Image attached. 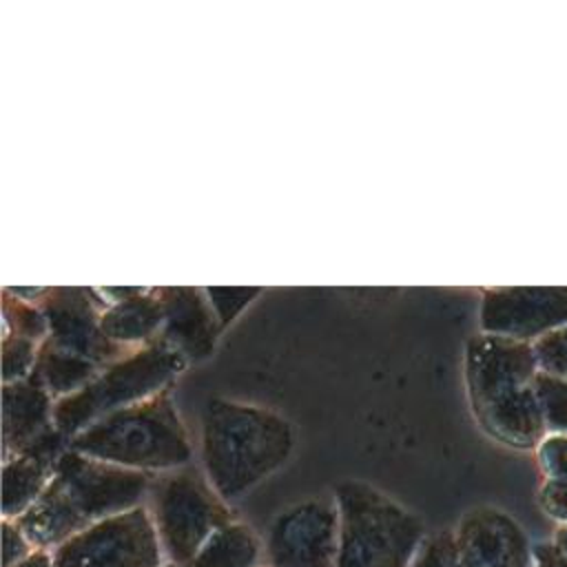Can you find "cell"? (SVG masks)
<instances>
[{
  "instance_id": "3",
  "label": "cell",
  "mask_w": 567,
  "mask_h": 567,
  "mask_svg": "<svg viewBox=\"0 0 567 567\" xmlns=\"http://www.w3.org/2000/svg\"><path fill=\"white\" fill-rule=\"evenodd\" d=\"M295 450L292 423L264 405L213 396L202 412V467L233 503L275 474Z\"/></svg>"
},
{
  "instance_id": "5",
  "label": "cell",
  "mask_w": 567,
  "mask_h": 567,
  "mask_svg": "<svg viewBox=\"0 0 567 567\" xmlns=\"http://www.w3.org/2000/svg\"><path fill=\"white\" fill-rule=\"evenodd\" d=\"M341 516L337 567H410L425 527L403 505L363 481H343L334 489Z\"/></svg>"
},
{
  "instance_id": "4",
  "label": "cell",
  "mask_w": 567,
  "mask_h": 567,
  "mask_svg": "<svg viewBox=\"0 0 567 567\" xmlns=\"http://www.w3.org/2000/svg\"><path fill=\"white\" fill-rule=\"evenodd\" d=\"M69 447L153 476L188 467L193 458L186 425L173 401V388L102 416L75 434Z\"/></svg>"
},
{
  "instance_id": "21",
  "label": "cell",
  "mask_w": 567,
  "mask_h": 567,
  "mask_svg": "<svg viewBox=\"0 0 567 567\" xmlns=\"http://www.w3.org/2000/svg\"><path fill=\"white\" fill-rule=\"evenodd\" d=\"M206 299L221 326V330L226 326H230L235 321V317L255 299L261 295V288H237V286H213V288H204Z\"/></svg>"
},
{
  "instance_id": "2",
  "label": "cell",
  "mask_w": 567,
  "mask_h": 567,
  "mask_svg": "<svg viewBox=\"0 0 567 567\" xmlns=\"http://www.w3.org/2000/svg\"><path fill=\"white\" fill-rule=\"evenodd\" d=\"M532 343L478 332L465 343L463 374L470 410L481 430L514 450H536L547 436L534 381Z\"/></svg>"
},
{
  "instance_id": "7",
  "label": "cell",
  "mask_w": 567,
  "mask_h": 567,
  "mask_svg": "<svg viewBox=\"0 0 567 567\" xmlns=\"http://www.w3.org/2000/svg\"><path fill=\"white\" fill-rule=\"evenodd\" d=\"M148 503L164 556L177 567H188L204 543L235 520L230 503L193 467L155 474Z\"/></svg>"
},
{
  "instance_id": "8",
  "label": "cell",
  "mask_w": 567,
  "mask_h": 567,
  "mask_svg": "<svg viewBox=\"0 0 567 567\" xmlns=\"http://www.w3.org/2000/svg\"><path fill=\"white\" fill-rule=\"evenodd\" d=\"M55 567H162L164 549L148 507L109 516L53 551Z\"/></svg>"
},
{
  "instance_id": "1",
  "label": "cell",
  "mask_w": 567,
  "mask_h": 567,
  "mask_svg": "<svg viewBox=\"0 0 567 567\" xmlns=\"http://www.w3.org/2000/svg\"><path fill=\"white\" fill-rule=\"evenodd\" d=\"M151 483L153 474L104 463L69 447L42 496L16 523L35 549L53 551L93 523L140 507Z\"/></svg>"
},
{
  "instance_id": "9",
  "label": "cell",
  "mask_w": 567,
  "mask_h": 567,
  "mask_svg": "<svg viewBox=\"0 0 567 567\" xmlns=\"http://www.w3.org/2000/svg\"><path fill=\"white\" fill-rule=\"evenodd\" d=\"M339 507L328 498L299 501L275 516L266 536L268 567H337Z\"/></svg>"
},
{
  "instance_id": "23",
  "label": "cell",
  "mask_w": 567,
  "mask_h": 567,
  "mask_svg": "<svg viewBox=\"0 0 567 567\" xmlns=\"http://www.w3.org/2000/svg\"><path fill=\"white\" fill-rule=\"evenodd\" d=\"M410 567H458L454 549V532H434L425 536Z\"/></svg>"
},
{
  "instance_id": "13",
  "label": "cell",
  "mask_w": 567,
  "mask_h": 567,
  "mask_svg": "<svg viewBox=\"0 0 567 567\" xmlns=\"http://www.w3.org/2000/svg\"><path fill=\"white\" fill-rule=\"evenodd\" d=\"M69 439L53 425L22 452L2 458V518H20L51 483Z\"/></svg>"
},
{
  "instance_id": "6",
  "label": "cell",
  "mask_w": 567,
  "mask_h": 567,
  "mask_svg": "<svg viewBox=\"0 0 567 567\" xmlns=\"http://www.w3.org/2000/svg\"><path fill=\"white\" fill-rule=\"evenodd\" d=\"M186 365L188 361L162 339L128 350L102 368L82 390L60 399L53 410V423L71 441L102 416L173 388Z\"/></svg>"
},
{
  "instance_id": "16",
  "label": "cell",
  "mask_w": 567,
  "mask_h": 567,
  "mask_svg": "<svg viewBox=\"0 0 567 567\" xmlns=\"http://www.w3.org/2000/svg\"><path fill=\"white\" fill-rule=\"evenodd\" d=\"M55 399L35 374L2 383V458H9L49 432L53 423Z\"/></svg>"
},
{
  "instance_id": "19",
  "label": "cell",
  "mask_w": 567,
  "mask_h": 567,
  "mask_svg": "<svg viewBox=\"0 0 567 567\" xmlns=\"http://www.w3.org/2000/svg\"><path fill=\"white\" fill-rule=\"evenodd\" d=\"M534 388L547 434H567V379L538 372Z\"/></svg>"
},
{
  "instance_id": "31",
  "label": "cell",
  "mask_w": 567,
  "mask_h": 567,
  "mask_svg": "<svg viewBox=\"0 0 567 567\" xmlns=\"http://www.w3.org/2000/svg\"><path fill=\"white\" fill-rule=\"evenodd\" d=\"M162 567H177V565H173V563H166V565H162Z\"/></svg>"
},
{
  "instance_id": "11",
  "label": "cell",
  "mask_w": 567,
  "mask_h": 567,
  "mask_svg": "<svg viewBox=\"0 0 567 567\" xmlns=\"http://www.w3.org/2000/svg\"><path fill=\"white\" fill-rule=\"evenodd\" d=\"M49 323L44 343L73 357L86 359L100 368H106L128 350L113 343L102 330L104 301L97 288L55 286L40 303Z\"/></svg>"
},
{
  "instance_id": "28",
  "label": "cell",
  "mask_w": 567,
  "mask_h": 567,
  "mask_svg": "<svg viewBox=\"0 0 567 567\" xmlns=\"http://www.w3.org/2000/svg\"><path fill=\"white\" fill-rule=\"evenodd\" d=\"M534 556H536V563H543L545 567H567V556L558 554L551 543L534 545Z\"/></svg>"
},
{
  "instance_id": "17",
  "label": "cell",
  "mask_w": 567,
  "mask_h": 567,
  "mask_svg": "<svg viewBox=\"0 0 567 567\" xmlns=\"http://www.w3.org/2000/svg\"><path fill=\"white\" fill-rule=\"evenodd\" d=\"M259 558L261 543L257 534L248 525L233 520L204 543L188 567H257Z\"/></svg>"
},
{
  "instance_id": "20",
  "label": "cell",
  "mask_w": 567,
  "mask_h": 567,
  "mask_svg": "<svg viewBox=\"0 0 567 567\" xmlns=\"http://www.w3.org/2000/svg\"><path fill=\"white\" fill-rule=\"evenodd\" d=\"M42 343L2 332V383H16L33 374Z\"/></svg>"
},
{
  "instance_id": "30",
  "label": "cell",
  "mask_w": 567,
  "mask_h": 567,
  "mask_svg": "<svg viewBox=\"0 0 567 567\" xmlns=\"http://www.w3.org/2000/svg\"><path fill=\"white\" fill-rule=\"evenodd\" d=\"M554 549L558 551V554H563V556H567V525H560L558 527V532L554 534Z\"/></svg>"
},
{
  "instance_id": "24",
  "label": "cell",
  "mask_w": 567,
  "mask_h": 567,
  "mask_svg": "<svg viewBox=\"0 0 567 567\" xmlns=\"http://www.w3.org/2000/svg\"><path fill=\"white\" fill-rule=\"evenodd\" d=\"M545 478H567V434H547L536 447Z\"/></svg>"
},
{
  "instance_id": "22",
  "label": "cell",
  "mask_w": 567,
  "mask_h": 567,
  "mask_svg": "<svg viewBox=\"0 0 567 567\" xmlns=\"http://www.w3.org/2000/svg\"><path fill=\"white\" fill-rule=\"evenodd\" d=\"M540 372L567 379V326L532 343Z\"/></svg>"
},
{
  "instance_id": "12",
  "label": "cell",
  "mask_w": 567,
  "mask_h": 567,
  "mask_svg": "<svg viewBox=\"0 0 567 567\" xmlns=\"http://www.w3.org/2000/svg\"><path fill=\"white\" fill-rule=\"evenodd\" d=\"M458 567H534V545L505 512L483 505L461 516L454 529Z\"/></svg>"
},
{
  "instance_id": "18",
  "label": "cell",
  "mask_w": 567,
  "mask_h": 567,
  "mask_svg": "<svg viewBox=\"0 0 567 567\" xmlns=\"http://www.w3.org/2000/svg\"><path fill=\"white\" fill-rule=\"evenodd\" d=\"M2 332L20 334L31 341L44 343L49 334V323L42 306L20 301L2 288Z\"/></svg>"
},
{
  "instance_id": "14",
  "label": "cell",
  "mask_w": 567,
  "mask_h": 567,
  "mask_svg": "<svg viewBox=\"0 0 567 567\" xmlns=\"http://www.w3.org/2000/svg\"><path fill=\"white\" fill-rule=\"evenodd\" d=\"M164 328L159 339L175 348L188 363L213 354L221 326L206 299L204 288L162 286Z\"/></svg>"
},
{
  "instance_id": "15",
  "label": "cell",
  "mask_w": 567,
  "mask_h": 567,
  "mask_svg": "<svg viewBox=\"0 0 567 567\" xmlns=\"http://www.w3.org/2000/svg\"><path fill=\"white\" fill-rule=\"evenodd\" d=\"M104 301L102 330L124 350H135L159 339L164 328L162 288L109 286L97 288Z\"/></svg>"
},
{
  "instance_id": "10",
  "label": "cell",
  "mask_w": 567,
  "mask_h": 567,
  "mask_svg": "<svg viewBox=\"0 0 567 567\" xmlns=\"http://www.w3.org/2000/svg\"><path fill=\"white\" fill-rule=\"evenodd\" d=\"M481 332L534 343L567 326V286H496L481 290Z\"/></svg>"
},
{
  "instance_id": "25",
  "label": "cell",
  "mask_w": 567,
  "mask_h": 567,
  "mask_svg": "<svg viewBox=\"0 0 567 567\" xmlns=\"http://www.w3.org/2000/svg\"><path fill=\"white\" fill-rule=\"evenodd\" d=\"M35 551L29 536L16 520L2 518V567H16Z\"/></svg>"
},
{
  "instance_id": "26",
  "label": "cell",
  "mask_w": 567,
  "mask_h": 567,
  "mask_svg": "<svg viewBox=\"0 0 567 567\" xmlns=\"http://www.w3.org/2000/svg\"><path fill=\"white\" fill-rule=\"evenodd\" d=\"M538 503L551 520L567 525V478H545Z\"/></svg>"
},
{
  "instance_id": "29",
  "label": "cell",
  "mask_w": 567,
  "mask_h": 567,
  "mask_svg": "<svg viewBox=\"0 0 567 567\" xmlns=\"http://www.w3.org/2000/svg\"><path fill=\"white\" fill-rule=\"evenodd\" d=\"M16 567H55L53 565V556L47 549H35L29 558H24L22 563H18Z\"/></svg>"
},
{
  "instance_id": "32",
  "label": "cell",
  "mask_w": 567,
  "mask_h": 567,
  "mask_svg": "<svg viewBox=\"0 0 567 567\" xmlns=\"http://www.w3.org/2000/svg\"><path fill=\"white\" fill-rule=\"evenodd\" d=\"M534 567H545V565H543V563H536V565H534Z\"/></svg>"
},
{
  "instance_id": "27",
  "label": "cell",
  "mask_w": 567,
  "mask_h": 567,
  "mask_svg": "<svg viewBox=\"0 0 567 567\" xmlns=\"http://www.w3.org/2000/svg\"><path fill=\"white\" fill-rule=\"evenodd\" d=\"M4 290H7L9 295H13L16 299H20V301L40 306V303L47 299V295H49L51 288H44V286H4Z\"/></svg>"
}]
</instances>
